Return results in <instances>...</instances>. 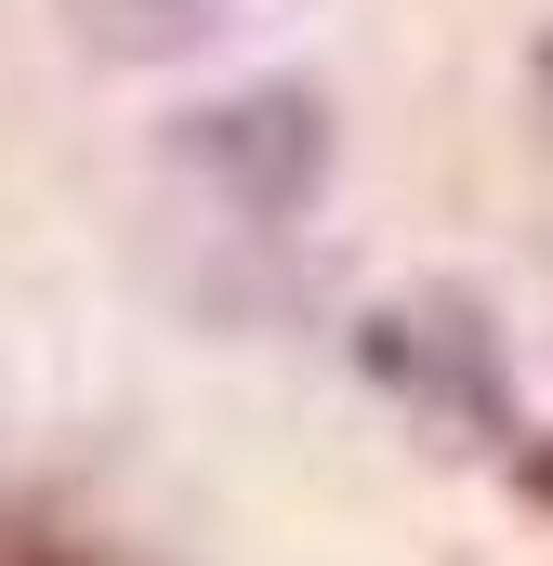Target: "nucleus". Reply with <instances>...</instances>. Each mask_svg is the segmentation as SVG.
Returning a JSON list of instances; mask_svg holds the SVG:
<instances>
[{
  "label": "nucleus",
  "instance_id": "nucleus-5",
  "mask_svg": "<svg viewBox=\"0 0 553 566\" xmlns=\"http://www.w3.org/2000/svg\"><path fill=\"white\" fill-rule=\"evenodd\" d=\"M528 93H541V119H553V40H541V53H528Z\"/></svg>",
  "mask_w": 553,
  "mask_h": 566
},
{
  "label": "nucleus",
  "instance_id": "nucleus-1",
  "mask_svg": "<svg viewBox=\"0 0 553 566\" xmlns=\"http://www.w3.org/2000/svg\"><path fill=\"white\" fill-rule=\"evenodd\" d=\"M171 158L238 211V224H290L316 185H330V106L303 80H251L225 106H185L171 119Z\"/></svg>",
  "mask_w": 553,
  "mask_h": 566
},
{
  "label": "nucleus",
  "instance_id": "nucleus-3",
  "mask_svg": "<svg viewBox=\"0 0 553 566\" xmlns=\"http://www.w3.org/2000/svg\"><path fill=\"white\" fill-rule=\"evenodd\" d=\"M66 13H80L93 53H185V40L225 27V0H66Z\"/></svg>",
  "mask_w": 553,
  "mask_h": 566
},
{
  "label": "nucleus",
  "instance_id": "nucleus-2",
  "mask_svg": "<svg viewBox=\"0 0 553 566\" xmlns=\"http://www.w3.org/2000/svg\"><path fill=\"white\" fill-rule=\"evenodd\" d=\"M383 382H409L421 409H448V422H488L514 434V382H501V356H488V316H461V303H409V316H369V343H356Z\"/></svg>",
  "mask_w": 553,
  "mask_h": 566
},
{
  "label": "nucleus",
  "instance_id": "nucleus-4",
  "mask_svg": "<svg viewBox=\"0 0 553 566\" xmlns=\"http://www.w3.org/2000/svg\"><path fill=\"white\" fill-rule=\"evenodd\" d=\"M514 474H528V501H553V434H528V461H514Z\"/></svg>",
  "mask_w": 553,
  "mask_h": 566
}]
</instances>
